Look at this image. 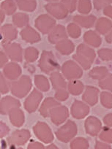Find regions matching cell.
Returning <instances> with one entry per match:
<instances>
[{
	"label": "cell",
	"mask_w": 112,
	"mask_h": 149,
	"mask_svg": "<svg viewBox=\"0 0 112 149\" xmlns=\"http://www.w3.org/2000/svg\"><path fill=\"white\" fill-rule=\"evenodd\" d=\"M32 80L28 75H22L18 80L11 82L10 91L14 97L22 99L27 96L32 88Z\"/></svg>",
	"instance_id": "cell-1"
},
{
	"label": "cell",
	"mask_w": 112,
	"mask_h": 149,
	"mask_svg": "<svg viewBox=\"0 0 112 149\" xmlns=\"http://www.w3.org/2000/svg\"><path fill=\"white\" fill-rule=\"evenodd\" d=\"M38 67L43 72L46 74H51L57 70L60 65L53 52L49 51H43L40 57Z\"/></svg>",
	"instance_id": "cell-2"
},
{
	"label": "cell",
	"mask_w": 112,
	"mask_h": 149,
	"mask_svg": "<svg viewBox=\"0 0 112 149\" xmlns=\"http://www.w3.org/2000/svg\"><path fill=\"white\" fill-rule=\"evenodd\" d=\"M61 70L63 76L68 81L78 80L82 77L83 71L81 67L75 61H66L62 66Z\"/></svg>",
	"instance_id": "cell-3"
},
{
	"label": "cell",
	"mask_w": 112,
	"mask_h": 149,
	"mask_svg": "<svg viewBox=\"0 0 112 149\" xmlns=\"http://www.w3.org/2000/svg\"><path fill=\"white\" fill-rule=\"evenodd\" d=\"M77 134V126L74 121L68 120L64 125L56 132V136L60 141L68 143L73 140Z\"/></svg>",
	"instance_id": "cell-4"
},
{
	"label": "cell",
	"mask_w": 112,
	"mask_h": 149,
	"mask_svg": "<svg viewBox=\"0 0 112 149\" xmlns=\"http://www.w3.org/2000/svg\"><path fill=\"white\" fill-rule=\"evenodd\" d=\"M34 26L40 32L43 34H48L55 27L56 20L48 14H42L35 19Z\"/></svg>",
	"instance_id": "cell-5"
},
{
	"label": "cell",
	"mask_w": 112,
	"mask_h": 149,
	"mask_svg": "<svg viewBox=\"0 0 112 149\" xmlns=\"http://www.w3.org/2000/svg\"><path fill=\"white\" fill-rule=\"evenodd\" d=\"M33 131L36 137L41 141L46 143H51L54 140V135L46 123L38 121L33 127Z\"/></svg>",
	"instance_id": "cell-6"
},
{
	"label": "cell",
	"mask_w": 112,
	"mask_h": 149,
	"mask_svg": "<svg viewBox=\"0 0 112 149\" xmlns=\"http://www.w3.org/2000/svg\"><path fill=\"white\" fill-rule=\"evenodd\" d=\"M42 100L43 94L41 91L37 90V88H34L24 101V108L29 113H34L38 108Z\"/></svg>",
	"instance_id": "cell-7"
},
{
	"label": "cell",
	"mask_w": 112,
	"mask_h": 149,
	"mask_svg": "<svg viewBox=\"0 0 112 149\" xmlns=\"http://www.w3.org/2000/svg\"><path fill=\"white\" fill-rule=\"evenodd\" d=\"M44 8L48 13L56 19H64L69 13V11L61 2H49Z\"/></svg>",
	"instance_id": "cell-8"
},
{
	"label": "cell",
	"mask_w": 112,
	"mask_h": 149,
	"mask_svg": "<svg viewBox=\"0 0 112 149\" xmlns=\"http://www.w3.org/2000/svg\"><path fill=\"white\" fill-rule=\"evenodd\" d=\"M49 117L53 124L56 126L61 125L69 117V110L67 107L60 104L50 110Z\"/></svg>",
	"instance_id": "cell-9"
},
{
	"label": "cell",
	"mask_w": 112,
	"mask_h": 149,
	"mask_svg": "<svg viewBox=\"0 0 112 149\" xmlns=\"http://www.w3.org/2000/svg\"><path fill=\"white\" fill-rule=\"evenodd\" d=\"M31 134L29 130H18L11 133L10 135L7 139L8 145L14 146H20L25 144L29 140Z\"/></svg>",
	"instance_id": "cell-10"
},
{
	"label": "cell",
	"mask_w": 112,
	"mask_h": 149,
	"mask_svg": "<svg viewBox=\"0 0 112 149\" xmlns=\"http://www.w3.org/2000/svg\"><path fill=\"white\" fill-rule=\"evenodd\" d=\"M4 51L6 53L9 59L14 62H21L23 59V50L21 45L16 42L2 44Z\"/></svg>",
	"instance_id": "cell-11"
},
{
	"label": "cell",
	"mask_w": 112,
	"mask_h": 149,
	"mask_svg": "<svg viewBox=\"0 0 112 149\" xmlns=\"http://www.w3.org/2000/svg\"><path fill=\"white\" fill-rule=\"evenodd\" d=\"M21 107L19 100L10 96L1 98L0 102V112L2 115H8L10 112L15 108Z\"/></svg>",
	"instance_id": "cell-12"
},
{
	"label": "cell",
	"mask_w": 112,
	"mask_h": 149,
	"mask_svg": "<svg viewBox=\"0 0 112 149\" xmlns=\"http://www.w3.org/2000/svg\"><path fill=\"white\" fill-rule=\"evenodd\" d=\"M3 74L8 80L11 81H14L18 80L21 77L22 70L19 64L17 62H8L4 67Z\"/></svg>",
	"instance_id": "cell-13"
},
{
	"label": "cell",
	"mask_w": 112,
	"mask_h": 149,
	"mask_svg": "<svg viewBox=\"0 0 112 149\" xmlns=\"http://www.w3.org/2000/svg\"><path fill=\"white\" fill-rule=\"evenodd\" d=\"M90 107L85 102L76 100L70 107V113L73 118L76 119H82L88 115Z\"/></svg>",
	"instance_id": "cell-14"
},
{
	"label": "cell",
	"mask_w": 112,
	"mask_h": 149,
	"mask_svg": "<svg viewBox=\"0 0 112 149\" xmlns=\"http://www.w3.org/2000/svg\"><path fill=\"white\" fill-rule=\"evenodd\" d=\"M68 34H67V29L62 25H56L55 27L51 30L48 35V42L51 44H57V42L67 39Z\"/></svg>",
	"instance_id": "cell-15"
},
{
	"label": "cell",
	"mask_w": 112,
	"mask_h": 149,
	"mask_svg": "<svg viewBox=\"0 0 112 149\" xmlns=\"http://www.w3.org/2000/svg\"><path fill=\"white\" fill-rule=\"evenodd\" d=\"M18 37V31L15 26L12 24H5L1 26V40L2 45L12 42Z\"/></svg>",
	"instance_id": "cell-16"
},
{
	"label": "cell",
	"mask_w": 112,
	"mask_h": 149,
	"mask_svg": "<svg viewBox=\"0 0 112 149\" xmlns=\"http://www.w3.org/2000/svg\"><path fill=\"white\" fill-rule=\"evenodd\" d=\"M86 132L91 136H97L102 129L101 122L94 116H90L84 123Z\"/></svg>",
	"instance_id": "cell-17"
},
{
	"label": "cell",
	"mask_w": 112,
	"mask_h": 149,
	"mask_svg": "<svg viewBox=\"0 0 112 149\" xmlns=\"http://www.w3.org/2000/svg\"><path fill=\"white\" fill-rule=\"evenodd\" d=\"M20 34L23 40L28 43L32 44L41 41V35L39 33L29 25L23 28Z\"/></svg>",
	"instance_id": "cell-18"
},
{
	"label": "cell",
	"mask_w": 112,
	"mask_h": 149,
	"mask_svg": "<svg viewBox=\"0 0 112 149\" xmlns=\"http://www.w3.org/2000/svg\"><path fill=\"white\" fill-rule=\"evenodd\" d=\"M98 94L99 90L97 88L88 86L86 87L82 96L83 101L90 105H94L98 100Z\"/></svg>",
	"instance_id": "cell-19"
},
{
	"label": "cell",
	"mask_w": 112,
	"mask_h": 149,
	"mask_svg": "<svg viewBox=\"0 0 112 149\" xmlns=\"http://www.w3.org/2000/svg\"><path fill=\"white\" fill-rule=\"evenodd\" d=\"M50 81L53 88L55 91L59 89H67V83L62 74L58 71H55L50 74Z\"/></svg>",
	"instance_id": "cell-20"
},
{
	"label": "cell",
	"mask_w": 112,
	"mask_h": 149,
	"mask_svg": "<svg viewBox=\"0 0 112 149\" xmlns=\"http://www.w3.org/2000/svg\"><path fill=\"white\" fill-rule=\"evenodd\" d=\"M73 22L78 24L79 26L89 29L94 26V24L96 23L97 18L93 15H76L73 17Z\"/></svg>",
	"instance_id": "cell-21"
},
{
	"label": "cell",
	"mask_w": 112,
	"mask_h": 149,
	"mask_svg": "<svg viewBox=\"0 0 112 149\" xmlns=\"http://www.w3.org/2000/svg\"><path fill=\"white\" fill-rule=\"evenodd\" d=\"M61 104L60 102L57 101L55 98L52 97H47L43 100V103L40 107L39 111L41 115L44 118L49 116V112L54 107Z\"/></svg>",
	"instance_id": "cell-22"
},
{
	"label": "cell",
	"mask_w": 112,
	"mask_h": 149,
	"mask_svg": "<svg viewBox=\"0 0 112 149\" xmlns=\"http://www.w3.org/2000/svg\"><path fill=\"white\" fill-rule=\"evenodd\" d=\"M10 121L11 124L16 127H21L24 124L25 121V117L23 110L20 109V107L15 108L11 110L8 114Z\"/></svg>",
	"instance_id": "cell-23"
},
{
	"label": "cell",
	"mask_w": 112,
	"mask_h": 149,
	"mask_svg": "<svg viewBox=\"0 0 112 149\" xmlns=\"http://www.w3.org/2000/svg\"><path fill=\"white\" fill-rule=\"evenodd\" d=\"M55 48L62 55L67 56L71 54L74 51L75 46L73 42L70 40L65 39L57 42L55 45Z\"/></svg>",
	"instance_id": "cell-24"
},
{
	"label": "cell",
	"mask_w": 112,
	"mask_h": 149,
	"mask_svg": "<svg viewBox=\"0 0 112 149\" xmlns=\"http://www.w3.org/2000/svg\"><path fill=\"white\" fill-rule=\"evenodd\" d=\"M76 54L84 57V58L90 61L92 64L94 61L96 56L94 50L92 49V48H90L88 45H85V44H80L78 46V48H77Z\"/></svg>",
	"instance_id": "cell-25"
},
{
	"label": "cell",
	"mask_w": 112,
	"mask_h": 149,
	"mask_svg": "<svg viewBox=\"0 0 112 149\" xmlns=\"http://www.w3.org/2000/svg\"><path fill=\"white\" fill-rule=\"evenodd\" d=\"M112 22L107 18H100L95 24V29L101 34H107L111 30Z\"/></svg>",
	"instance_id": "cell-26"
},
{
	"label": "cell",
	"mask_w": 112,
	"mask_h": 149,
	"mask_svg": "<svg viewBox=\"0 0 112 149\" xmlns=\"http://www.w3.org/2000/svg\"><path fill=\"white\" fill-rule=\"evenodd\" d=\"M84 40L90 46L97 48L101 44V38L94 31H88L84 34Z\"/></svg>",
	"instance_id": "cell-27"
},
{
	"label": "cell",
	"mask_w": 112,
	"mask_h": 149,
	"mask_svg": "<svg viewBox=\"0 0 112 149\" xmlns=\"http://www.w3.org/2000/svg\"><path fill=\"white\" fill-rule=\"evenodd\" d=\"M67 89L70 94L78 96L84 91V86L83 83L78 80H72L67 84Z\"/></svg>",
	"instance_id": "cell-28"
},
{
	"label": "cell",
	"mask_w": 112,
	"mask_h": 149,
	"mask_svg": "<svg viewBox=\"0 0 112 149\" xmlns=\"http://www.w3.org/2000/svg\"><path fill=\"white\" fill-rule=\"evenodd\" d=\"M13 24L18 28H24L28 26L29 18L27 14L24 13H17L13 15Z\"/></svg>",
	"instance_id": "cell-29"
},
{
	"label": "cell",
	"mask_w": 112,
	"mask_h": 149,
	"mask_svg": "<svg viewBox=\"0 0 112 149\" xmlns=\"http://www.w3.org/2000/svg\"><path fill=\"white\" fill-rule=\"evenodd\" d=\"M34 84L37 89L43 92H46L50 89L49 81L42 74H36L34 76Z\"/></svg>",
	"instance_id": "cell-30"
},
{
	"label": "cell",
	"mask_w": 112,
	"mask_h": 149,
	"mask_svg": "<svg viewBox=\"0 0 112 149\" xmlns=\"http://www.w3.org/2000/svg\"><path fill=\"white\" fill-rule=\"evenodd\" d=\"M19 10L25 12H33L37 8L36 0H15Z\"/></svg>",
	"instance_id": "cell-31"
},
{
	"label": "cell",
	"mask_w": 112,
	"mask_h": 149,
	"mask_svg": "<svg viewBox=\"0 0 112 149\" xmlns=\"http://www.w3.org/2000/svg\"><path fill=\"white\" fill-rule=\"evenodd\" d=\"M89 75L93 79L101 81L108 75V70L105 67H94L90 72Z\"/></svg>",
	"instance_id": "cell-32"
},
{
	"label": "cell",
	"mask_w": 112,
	"mask_h": 149,
	"mask_svg": "<svg viewBox=\"0 0 112 149\" xmlns=\"http://www.w3.org/2000/svg\"><path fill=\"white\" fill-rule=\"evenodd\" d=\"M17 7L15 0H4L1 3V9L3 10L5 14L8 15H14Z\"/></svg>",
	"instance_id": "cell-33"
},
{
	"label": "cell",
	"mask_w": 112,
	"mask_h": 149,
	"mask_svg": "<svg viewBox=\"0 0 112 149\" xmlns=\"http://www.w3.org/2000/svg\"><path fill=\"white\" fill-rule=\"evenodd\" d=\"M38 56H39V51L34 47H29L24 50V57L27 62H34L38 58Z\"/></svg>",
	"instance_id": "cell-34"
},
{
	"label": "cell",
	"mask_w": 112,
	"mask_h": 149,
	"mask_svg": "<svg viewBox=\"0 0 112 149\" xmlns=\"http://www.w3.org/2000/svg\"><path fill=\"white\" fill-rule=\"evenodd\" d=\"M67 34L70 36V37L73 38V39H77L81 36V26L78 25L76 23H70L67 25Z\"/></svg>",
	"instance_id": "cell-35"
},
{
	"label": "cell",
	"mask_w": 112,
	"mask_h": 149,
	"mask_svg": "<svg viewBox=\"0 0 112 149\" xmlns=\"http://www.w3.org/2000/svg\"><path fill=\"white\" fill-rule=\"evenodd\" d=\"M77 10L82 15H87L92 10L91 0H78Z\"/></svg>",
	"instance_id": "cell-36"
},
{
	"label": "cell",
	"mask_w": 112,
	"mask_h": 149,
	"mask_svg": "<svg viewBox=\"0 0 112 149\" xmlns=\"http://www.w3.org/2000/svg\"><path fill=\"white\" fill-rule=\"evenodd\" d=\"M70 148L71 149H88L89 143L84 137H77L72 140Z\"/></svg>",
	"instance_id": "cell-37"
},
{
	"label": "cell",
	"mask_w": 112,
	"mask_h": 149,
	"mask_svg": "<svg viewBox=\"0 0 112 149\" xmlns=\"http://www.w3.org/2000/svg\"><path fill=\"white\" fill-rule=\"evenodd\" d=\"M11 89V83L8 80L3 72H1L0 74V91L1 94H5L9 92Z\"/></svg>",
	"instance_id": "cell-38"
},
{
	"label": "cell",
	"mask_w": 112,
	"mask_h": 149,
	"mask_svg": "<svg viewBox=\"0 0 112 149\" xmlns=\"http://www.w3.org/2000/svg\"><path fill=\"white\" fill-rule=\"evenodd\" d=\"M99 137L102 141L107 143H112V129L104 127L100 132Z\"/></svg>",
	"instance_id": "cell-39"
},
{
	"label": "cell",
	"mask_w": 112,
	"mask_h": 149,
	"mask_svg": "<svg viewBox=\"0 0 112 149\" xmlns=\"http://www.w3.org/2000/svg\"><path fill=\"white\" fill-rule=\"evenodd\" d=\"M100 102L106 108H112V94L108 91H103L100 94Z\"/></svg>",
	"instance_id": "cell-40"
},
{
	"label": "cell",
	"mask_w": 112,
	"mask_h": 149,
	"mask_svg": "<svg viewBox=\"0 0 112 149\" xmlns=\"http://www.w3.org/2000/svg\"><path fill=\"white\" fill-rule=\"evenodd\" d=\"M99 86L103 89L112 92V74H108L104 79L99 81Z\"/></svg>",
	"instance_id": "cell-41"
},
{
	"label": "cell",
	"mask_w": 112,
	"mask_h": 149,
	"mask_svg": "<svg viewBox=\"0 0 112 149\" xmlns=\"http://www.w3.org/2000/svg\"><path fill=\"white\" fill-rule=\"evenodd\" d=\"M61 2L65 6L69 13H72L76 10L78 0H61Z\"/></svg>",
	"instance_id": "cell-42"
},
{
	"label": "cell",
	"mask_w": 112,
	"mask_h": 149,
	"mask_svg": "<svg viewBox=\"0 0 112 149\" xmlns=\"http://www.w3.org/2000/svg\"><path fill=\"white\" fill-rule=\"evenodd\" d=\"M69 94L70 93L67 89H59L56 91L54 98L58 102H64L68 99Z\"/></svg>",
	"instance_id": "cell-43"
},
{
	"label": "cell",
	"mask_w": 112,
	"mask_h": 149,
	"mask_svg": "<svg viewBox=\"0 0 112 149\" xmlns=\"http://www.w3.org/2000/svg\"><path fill=\"white\" fill-rule=\"evenodd\" d=\"M112 4V0H93L94 9L100 10Z\"/></svg>",
	"instance_id": "cell-44"
},
{
	"label": "cell",
	"mask_w": 112,
	"mask_h": 149,
	"mask_svg": "<svg viewBox=\"0 0 112 149\" xmlns=\"http://www.w3.org/2000/svg\"><path fill=\"white\" fill-rule=\"evenodd\" d=\"M98 56L103 61H112V50L103 48L98 51Z\"/></svg>",
	"instance_id": "cell-45"
},
{
	"label": "cell",
	"mask_w": 112,
	"mask_h": 149,
	"mask_svg": "<svg viewBox=\"0 0 112 149\" xmlns=\"http://www.w3.org/2000/svg\"><path fill=\"white\" fill-rule=\"evenodd\" d=\"M8 60H9V58L6 53L1 50L0 51V67H1V69H3L4 67L8 64Z\"/></svg>",
	"instance_id": "cell-46"
},
{
	"label": "cell",
	"mask_w": 112,
	"mask_h": 149,
	"mask_svg": "<svg viewBox=\"0 0 112 149\" xmlns=\"http://www.w3.org/2000/svg\"><path fill=\"white\" fill-rule=\"evenodd\" d=\"M0 127H1V138H3L9 134L10 128L2 121H1V122H0Z\"/></svg>",
	"instance_id": "cell-47"
},
{
	"label": "cell",
	"mask_w": 112,
	"mask_h": 149,
	"mask_svg": "<svg viewBox=\"0 0 112 149\" xmlns=\"http://www.w3.org/2000/svg\"><path fill=\"white\" fill-rule=\"evenodd\" d=\"M46 146H44L42 143L38 142H32L29 144L27 149H45Z\"/></svg>",
	"instance_id": "cell-48"
},
{
	"label": "cell",
	"mask_w": 112,
	"mask_h": 149,
	"mask_svg": "<svg viewBox=\"0 0 112 149\" xmlns=\"http://www.w3.org/2000/svg\"><path fill=\"white\" fill-rule=\"evenodd\" d=\"M95 149H111L110 145L103 142L97 141L95 143Z\"/></svg>",
	"instance_id": "cell-49"
},
{
	"label": "cell",
	"mask_w": 112,
	"mask_h": 149,
	"mask_svg": "<svg viewBox=\"0 0 112 149\" xmlns=\"http://www.w3.org/2000/svg\"><path fill=\"white\" fill-rule=\"evenodd\" d=\"M103 121L108 127H112V113L107 114L103 118Z\"/></svg>",
	"instance_id": "cell-50"
},
{
	"label": "cell",
	"mask_w": 112,
	"mask_h": 149,
	"mask_svg": "<svg viewBox=\"0 0 112 149\" xmlns=\"http://www.w3.org/2000/svg\"><path fill=\"white\" fill-rule=\"evenodd\" d=\"M103 14L106 16H108L112 19V5H108L106 8H105L103 9Z\"/></svg>",
	"instance_id": "cell-51"
},
{
	"label": "cell",
	"mask_w": 112,
	"mask_h": 149,
	"mask_svg": "<svg viewBox=\"0 0 112 149\" xmlns=\"http://www.w3.org/2000/svg\"><path fill=\"white\" fill-rule=\"evenodd\" d=\"M106 42H108V43H111L112 42V29L106 34Z\"/></svg>",
	"instance_id": "cell-52"
},
{
	"label": "cell",
	"mask_w": 112,
	"mask_h": 149,
	"mask_svg": "<svg viewBox=\"0 0 112 149\" xmlns=\"http://www.w3.org/2000/svg\"><path fill=\"white\" fill-rule=\"evenodd\" d=\"M0 15H1V24H2V23L4 22V21H5V15H6L5 13L4 12L3 10L1 9V14H0Z\"/></svg>",
	"instance_id": "cell-53"
},
{
	"label": "cell",
	"mask_w": 112,
	"mask_h": 149,
	"mask_svg": "<svg viewBox=\"0 0 112 149\" xmlns=\"http://www.w3.org/2000/svg\"><path fill=\"white\" fill-rule=\"evenodd\" d=\"M45 149H59L54 144H51L48 146H46Z\"/></svg>",
	"instance_id": "cell-54"
},
{
	"label": "cell",
	"mask_w": 112,
	"mask_h": 149,
	"mask_svg": "<svg viewBox=\"0 0 112 149\" xmlns=\"http://www.w3.org/2000/svg\"><path fill=\"white\" fill-rule=\"evenodd\" d=\"M9 149H23L21 148H18L16 146H10V148Z\"/></svg>",
	"instance_id": "cell-55"
},
{
	"label": "cell",
	"mask_w": 112,
	"mask_h": 149,
	"mask_svg": "<svg viewBox=\"0 0 112 149\" xmlns=\"http://www.w3.org/2000/svg\"><path fill=\"white\" fill-rule=\"evenodd\" d=\"M45 1H46L48 2H58L59 0H45Z\"/></svg>",
	"instance_id": "cell-56"
}]
</instances>
